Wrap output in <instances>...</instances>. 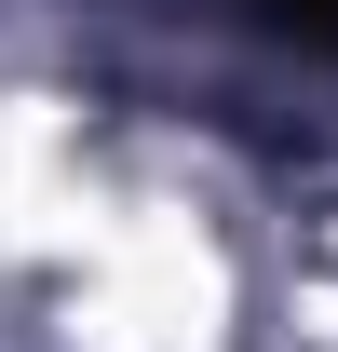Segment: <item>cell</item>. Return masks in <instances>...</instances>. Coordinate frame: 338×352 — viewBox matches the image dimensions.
<instances>
[{
  "mask_svg": "<svg viewBox=\"0 0 338 352\" xmlns=\"http://www.w3.org/2000/svg\"><path fill=\"white\" fill-rule=\"evenodd\" d=\"M284 28H311V41H338V0H284Z\"/></svg>",
  "mask_w": 338,
  "mask_h": 352,
  "instance_id": "obj_1",
  "label": "cell"
}]
</instances>
